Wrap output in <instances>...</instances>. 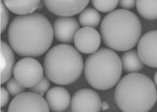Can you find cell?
I'll return each mask as SVG.
<instances>
[{
    "mask_svg": "<svg viewBox=\"0 0 157 112\" xmlns=\"http://www.w3.org/2000/svg\"><path fill=\"white\" fill-rule=\"evenodd\" d=\"M75 48L84 54H94L101 43L99 32L94 28L84 27L77 32L74 38Z\"/></svg>",
    "mask_w": 157,
    "mask_h": 112,
    "instance_id": "11",
    "label": "cell"
},
{
    "mask_svg": "<svg viewBox=\"0 0 157 112\" xmlns=\"http://www.w3.org/2000/svg\"><path fill=\"white\" fill-rule=\"evenodd\" d=\"M9 12L7 7L4 4L3 1H1V31L3 32L6 30L9 22Z\"/></svg>",
    "mask_w": 157,
    "mask_h": 112,
    "instance_id": "22",
    "label": "cell"
},
{
    "mask_svg": "<svg viewBox=\"0 0 157 112\" xmlns=\"http://www.w3.org/2000/svg\"><path fill=\"white\" fill-rule=\"evenodd\" d=\"M101 35L105 44L113 50L127 51L139 41L142 27L139 18L125 9L108 13L101 24Z\"/></svg>",
    "mask_w": 157,
    "mask_h": 112,
    "instance_id": "2",
    "label": "cell"
},
{
    "mask_svg": "<svg viewBox=\"0 0 157 112\" xmlns=\"http://www.w3.org/2000/svg\"><path fill=\"white\" fill-rule=\"evenodd\" d=\"M46 100L53 111H64L69 107L71 101L69 92L61 86L49 89L46 94Z\"/></svg>",
    "mask_w": 157,
    "mask_h": 112,
    "instance_id": "13",
    "label": "cell"
},
{
    "mask_svg": "<svg viewBox=\"0 0 157 112\" xmlns=\"http://www.w3.org/2000/svg\"><path fill=\"white\" fill-rule=\"evenodd\" d=\"M45 75L53 83L67 85L78 79L84 69L83 59L77 49L68 44L55 46L43 60Z\"/></svg>",
    "mask_w": 157,
    "mask_h": 112,
    "instance_id": "4",
    "label": "cell"
},
{
    "mask_svg": "<svg viewBox=\"0 0 157 112\" xmlns=\"http://www.w3.org/2000/svg\"><path fill=\"white\" fill-rule=\"evenodd\" d=\"M7 9L17 15L32 13L39 7L42 0H2Z\"/></svg>",
    "mask_w": 157,
    "mask_h": 112,
    "instance_id": "15",
    "label": "cell"
},
{
    "mask_svg": "<svg viewBox=\"0 0 157 112\" xmlns=\"http://www.w3.org/2000/svg\"><path fill=\"white\" fill-rule=\"evenodd\" d=\"M54 36L50 21L39 13L18 15L13 19L8 29L11 48L21 57L43 55L51 47Z\"/></svg>",
    "mask_w": 157,
    "mask_h": 112,
    "instance_id": "1",
    "label": "cell"
},
{
    "mask_svg": "<svg viewBox=\"0 0 157 112\" xmlns=\"http://www.w3.org/2000/svg\"><path fill=\"white\" fill-rule=\"evenodd\" d=\"M53 29L57 41L64 44L71 43L79 30V24L73 17H61L54 21Z\"/></svg>",
    "mask_w": 157,
    "mask_h": 112,
    "instance_id": "12",
    "label": "cell"
},
{
    "mask_svg": "<svg viewBox=\"0 0 157 112\" xmlns=\"http://www.w3.org/2000/svg\"><path fill=\"white\" fill-rule=\"evenodd\" d=\"M137 54L143 64L157 68V30L149 31L140 38Z\"/></svg>",
    "mask_w": 157,
    "mask_h": 112,
    "instance_id": "10",
    "label": "cell"
},
{
    "mask_svg": "<svg viewBox=\"0 0 157 112\" xmlns=\"http://www.w3.org/2000/svg\"><path fill=\"white\" fill-rule=\"evenodd\" d=\"M90 0H43L47 9L59 17H71L86 9Z\"/></svg>",
    "mask_w": 157,
    "mask_h": 112,
    "instance_id": "9",
    "label": "cell"
},
{
    "mask_svg": "<svg viewBox=\"0 0 157 112\" xmlns=\"http://www.w3.org/2000/svg\"><path fill=\"white\" fill-rule=\"evenodd\" d=\"M100 13L94 8H86L80 13L78 16V21L83 27H98L101 23Z\"/></svg>",
    "mask_w": 157,
    "mask_h": 112,
    "instance_id": "18",
    "label": "cell"
},
{
    "mask_svg": "<svg viewBox=\"0 0 157 112\" xmlns=\"http://www.w3.org/2000/svg\"><path fill=\"white\" fill-rule=\"evenodd\" d=\"M109 103H108L106 101L102 102V104H101V110H108V109H109Z\"/></svg>",
    "mask_w": 157,
    "mask_h": 112,
    "instance_id": "25",
    "label": "cell"
},
{
    "mask_svg": "<svg viewBox=\"0 0 157 112\" xmlns=\"http://www.w3.org/2000/svg\"><path fill=\"white\" fill-rule=\"evenodd\" d=\"M6 89L12 96H17L25 91V88L20 85L15 78H11L6 83Z\"/></svg>",
    "mask_w": 157,
    "mask_h": 112,
    "instance_id": "21",
    "label": "cell"
},
{
    "mask_svg": "<svg viewBox=\"0 0 157 112\" xmlns=\"http://www.w3.org/2000/svg\"><path fill=\"white\" fill-rule=\"evenodd\" d=\"M137 0H120V6L123 9H130L134 7Z\"/></svg>",
    "mask_w": 157,
    "mask_h": 112,
    "instance_id": "24",
    "label": "cell"
},
{
    "mask_svg": "<svg viewBox=\"0 0 157 112\" xmlns=\"http://www.w3.org/2000/svg\"><path fill=\"white\" fill-rule=\"evenodd\" d=\"M44 68L42 64L32 57H25L15 64L13 77L25 89H31L43 78Z\"/></svg>",
    "mask_w": 157,
    "mask_h": 112,
    "instance_id": "6",
    "label": "cell"
},
{
    "mask_svg": "<svg viewBox=\"0 0 157 112\" xmlns=\"http://www.w3.org/2000/svg\"><path fill=\"white\" fill-rule=\"evenodd\" d=\"M154 83H155V86L157 87V71L155 73V75H154Z\"/></svg>",
    "mask_w": 157,
    "mask_h": 112,
    "instance_id": "26",
    "label": "cell"
},
{
    "mask_svg": "<svg viewBox=\"0 0 157 112\" xmlns=\"http://www.w3.org/2000/svg\"><path fill=\"white\" fill-rule=\"evenodd\" d=\"M114 97L122 111H149L156 102V86L146 75L138 72L130 73L118 82Z\"/></svg>",
    "mask_w": 157,
    "mask_h": 112,
    "instance_id": "3",
    "label": "cell"
},
{
    "mask_svg": "<svg viewBox=\"0 0 157 112\" xmlns=\"http://www.w3.org/2000/svg\"><path fill=\"white\" fill-rule=\"evenodd\" d=\"M50 80H49V78H43L41 79V81L39 82H38L35 86L31 88V91L32 92H35L36 93H39V94L43 95L45 93H47L48 92V90L50 89Z\"/></svg>",
    "mask_w": 157,
    "mask_h": 112,
    "instance_id": "20",
    "label": "cell"
},
{
    "mask_svg": "<svg viewBox=\"0 0 157 112\" xmlns=\"http://www.w3.org/2000/svg\"><path fill=\"white\" fill-rule=\"evenodd\" d=\"M137 12L148 21L157 20V0H137Z\"/></svg>",
    "mask_w": 157,
    "mask_h": 112,
    "instance_id": "17",
    "label": "cell"
},
{
    "mask_svg": "<svg viewBox=\"0 0 157 112\" xmlns=\"http://www.w3.org/2000/svg\"><path fill=\"white\" fill-rule=\"evenodd\" d=\"M13 49L4 41L1 43V84L8 82L13 73L15 57Z\"/></svg>",
    "mask_w": 157,
    "mask_h": 112,
    "instance_id": "14",
    "label": "cell"
},
{
    "mask_svg": "<svg viewBox=\"0 0 157 112\" xmlns=\"http://www.w3.org/2000/svg\"><path fill=\"white\" fill-rule=\"evenodd\" d=\"M9 92L4 87L1 88V107H4L9 102Z\"/></svg>",
    "mask_w": 157,
    "mask_h": 112,
    "instance_id": "23",
    "label": "cell"
},
{
    "mask_svg": "<svg viewBox=\"0 0 157 112\" xmlns=\"http://www.w3.org/2000/svg\"><path fill=\"white\" fill-rule=\"evenodd\" d=\"M156 102H157V98H156Z\"/></svg>",
    "mask_w": 157,
    "mask_h": 112,
    "instance_id": "27",
    "label": "cell"
},
{
    "mask_svg": "<svg viewBox=\"0 0 157 112\" xmlns=\"http://www.w3.org/2000/svg\"><path fill=\"white\" fill-rule=\"evenodd\" d=\"M123 71L120 57L110 49L102 48L87 57L84 75L90 86L98 90H108L120 82Z\"/></svg>",
    "mask_w": 157,
    "mask_h": 112,
    "instance_id": "5",
    "label": "cell"
},
{
    "mask_svg": "<svg viewBox=\"0 0 157 112\" xmlns=\"http://www.w3.org/2000/svg\"><path fill=\"white\" fill-rule=\"evenodd\" d=\"M120 0H91L92 5L98 11L103 13L112 12L116 8Z\"/></svg>",
    "mask_w": 157,
    "mask_h": 112,
    "instance_id": "19",
    "label": "cell"
},
{
    "mask_svg": "<svg viewBox=\"0 0 157 112\" xmlns=\"http://www.w3.org/2000/svg\"><path fill=\"white\" fill-rule=\"evenodd\" d=\"M102 101L94 90L82 89L75 92L71 98V111L98 112L101 110Z\"/></svg>",
    "mask_w": 157,
    "mask_h": 112,
    "instance_id": "8",
    "label": "cell"
},
{
    "mask_svg": "<svg viewBox=\"0 0 157 112\" xmlns=\"http://www.w3.org/2000/svg\"><path fill=\"white\" fill-rule=\"evenodd\" d=\"M122 66L125 72L134 73L139 72L144 67L138 54L134 50H127L122 56Z\"/></svg>",
    "mask_w": 157,
    "mask_h": 112,
    "instance_id": "16",
    "label": "cell"
},
{
    "mask_svg": "<svg viewBox=\"0 0 157 112\" xmlns=\"http://www.w3.org/2000/svg\"><path fill=\"white\" fill-rule=\"evenodd\" d=\"M50 107L43 96L35 92H25L17 95L13 99L8 108L11 112L50 111Z\"/></svg>",
    "mask_w": 157,
    "mask_h": 112,
    "instance_id": "7",
    "label": "cell"
}]
</instances>
